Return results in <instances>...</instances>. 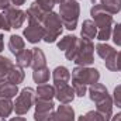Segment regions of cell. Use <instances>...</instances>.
<instances>
[{
    "instance_id": "obj_25",
    "label": "cell",
    "mask_w": 121,
    "mask_h": 121,
    "mask_svg": "<svg viewBox=\"0 0 121 121\" xmlns=\"http://www.w3.org/2000/svg\"><path fill=\"white\" fill-rule=\"evenodd\" d=\"M100 4L111 16L118 14L121 11V0H100Z\"/></svg>"
},
{
    "instance_id": "obj_1",
    "label": "cell",
    "mask_w": 121,
    "mask_h": 121,
    "mask_svg": "<svg viewBox=\"0 0 121 121\" xmlns=\"http://www.w3.org/2000/svg\"><path fill=\"white\" fill-rule=\"evenodd\" d=\"M90 16H91V20L97 26V37H96V39H99V42H107L108 39H111L113 27H114L113 16L110 13H107L101 7L100 3L91 6Z\"/></svg>"
},
{
    "instance_id": "obj_3",
    "label": "cell",
    "mask_w": 121,
    "mask_h": 121,
    "mask_svg": "<svg viewBox=\"0 0 121 121\" xmlns=\"http://www.w3.org/2000/svg\"><path fill=\"white\" fill-rule=\"evenodd\" d=\"M42 27H44V39L47 44H54L58 41L63 31V24L59 17V13L51 11L48 13L44 20H42Z\"/></svg>"
},
{
    "instance_id": "obj_10",
    "label": "cell",
    "mask_w": 121,
    "mask_h": 121,
    "mask_svg": "<svg viewBox=\"0 0 121 121\" xmlns=\"http://www.w3.org/2000/svg\"><path fill=\"white\" fill-rule=\"evenodd\" d=\"M56 121H76V113L75 108L69 104H60L55 111Z\"/></svg>"
},
{
    "instance_id": "obj_27",
    "label": "cell",
    "mask_w": 121,
    "mask_h": 121,
    "mask_svg": "<svg viewBox=\"0 0 121 121\" xmlns=\"http://www.w3.org/2000/svg\"><path fill=\"white\" fill-rule=\"evenodd\" d=\"M34 108H35L34 113H48V111H52L55 108V104H54L52 100H39V99H37L35 104H34Z\"/></svg>"
},
{
    "instance_id": "obj_32",
    "label": "cell",
    "mask_w": 121,
    "mask_h": 121,
    "mask_svg": "<svg viewBox=\"0 0 121 121\" xmlns=\"http://www.w3.org/2000/svg\"><path fill=\"white\" fill-rule=\"evenodd\" d=\"M111 39H113V42H114L117 47H121V23L114 24V27H113V34H111Z\"/></svg>"
},
{
    "instance_id": "obj_33",
    "label": "cell",
    "mask_w": 121,
    "mask_h": 121,
    "mask_svg": "<svg viewBox=\"0 0 121 121\" xmlns=\"http://www.w3.org/2000/svg\"><path fill=\"white\" fill-rule=\"evenodd\" d=\"M85 116L87 117L89 121H110L108 118H106L101 113H99L97 110H90V111H87Z\"/></svg>"
},
{
    "instance_id": "obj_41",
    "label": "cell",
    "mask_w": 121,
    "mask_h": 121,
    "mask_svg": "<svg viewBox=\"0 0 121 121\" xmlns=\"http://www.w3.org/2000/svg\"><path fill=\"white\" fill-rule=\"evenodd\" d=\"M9 121H27L24 117H21V116H17V117H11Z\"/></svg>"
},
{
    "instance_id": "obj_12",
    "label": "cell",
    "mask_w": 121,
    "mask_h": 121,
    "mask_svg": "<svg viewBox=\"0 0 121 121\" xmlns=\"http://www.w3.org/2000/svg\"><path fill=\"white\" fill-rule=\"evenodd\" d=\"M94 104H96V110L99 113H101L108 120L111 118V116H113V107H114V103H113V97L111 96H107V97L99 100Z\"/></svg>"
},
{
    "instance_id": "obj_4",
    "label": "cell",
    "mask_w": 121,
    "mask_h": 121,
    "mask_svg": "<svg viewBox=\"0 0 121 121\" xmlns=\"http://www.w3.org/2000/svg\"><path fill=\"white\" fill-rule=\"evenodd\" d=\"M73 62L76 66H91L94 62V44L89 38H79V48Z\"/></svg>"
},
{
    "instance_id": "obj_31",
    "label": "cell",
    "mask_w": 121,
    "mask_h": 121,
    "mask_svg": "<svg viewBox=\"0 0 121 121\" xmlns=\"http://www.w3.org/2000/svg\"><path fill=\"white\" fill-rule=\"evenodd\" d=\"M35 3L45 11V13H51L54 11V6L56 4L55 0H35Z\"/></svg>"
},
{
    "instance_id": "obj_43",
    "label": "cell",
    "mask_w": 121,
    "mask_h": 121,
    "mask_svg": "<svg viewBox=\"0 0 121 121\" xmlns=\"http://www.w3.org/2000/svg\"><path fill=\"white\" fill-rule=\"evenodd\" d=\"M76 121H89V120H87L86 116H79V117L76 118Z\"/></svg>"
},
{
    "instance_id": "obj_15",
    "label": "cell",
    "mask_w": 121,
    "mask_h": 121,
    "mask_svg": "<svg viewBox=\"0 0 121 121\" xmlns=\"http://www.w3.org/2000/svg\"><path fill=\"white\" fill-rule=\"evenodd\" d=\"M7 48H9V51H10L13 55H17L18 52H21L23 49H26V41H24V38H23L21 35L13 34V35L9 38Z\"/></svg>"
},
{
    "instance_id": "obj_38",
    "label": "cell",
    "mask_w": 121,
    "mask_h": 121,
    "mask_svg": "<svg viewBox=\"0 0 121 121\" xmlns=\"http://www.w3.org/2000/svg\"><path fill=\"white\" fill-rule=\"evenodd\" d=\"M26 1H27V0H11V4L16 6V7H20V6H23Z\"/></svg>"
},
{
    "instance_id": "obj_13",
    "label": "cell",
    "mask_w": 121,
    "mask_h": 121,
    "mask_svg": "<svg viewBox=\"0 0 121 121\" xmlns=\"http://www.w3.org/2000/svg\"><path fill=\"white\" fill-rule=\"evenodd\" d=\"M51 76H52L54 83H69V80H70V78H72L70 70H69L66 66H62V65H60V66H56V68L52 70Z\"/></svg>"
},
{
    "instance_id": "obj_18",
    "label": "cell",
    "mask_w": 121,
    "mask_h": 121,
    "mask_svg": "<svg viewBox=\"0 0 121 121\" xmlns=\"http://www.w3.org/2000/svg\"><path fill=\"white\" fill-rule=\"evenodd\" d=\"M47 66V56L44 54V51L38 47L32 48V60H31V68L34 69H39V68H45Z\"/></svg>"
},
{
    "instance_id": "obj_22",
    "label": "cell",
    "mask_w": 121,
    "mask_h": 121,
    "mask_svg": "<svg viewBox=\"0 0 121 121\" xmlns=\"http://www.w3.org/2000/svg\"><path fill=\"white\" fill-rule=\"evenodd\" d=\"M13 111H14V101H13V99L0 96V118L6 120L7 117H10V114Z\"/></svg>"
},
{
    "instance_id": "obj_40",
    "label": "cell",
    "mask_w": 121,
    "mask_h": 121,
    "mask_svg": "<svg viewBox=\"0 0 121 121\" xmlns=\"http://www.w3.org/2000/svg\"><path fill=\"white\" fill-rule=\"evenodd\" d=\"M110 121H121V111L117 113V114H113L111 118H110Z\"/></svg>"
},
{
    "instance_id": "obj_21",
    "label": "cell",
    "mask_w": 121,
    "mask_h": 121,
    "mask_svg": "<svg viewBox=\"0 0 121 121\" xmlns=\"http://www.w3.org/2000/svg\"><path fill=\"white\" fill-rule=\"evenodd\" d=\"M80 34L83 38H89V39H94L97 37V26L93 20H85L82 23V30H80Z\"/></svg>"
},
{
    "instance_id": "obj_23",
    "label": "cell",
    "mask_w": 121,
    "mask_h": 121,
    "mask_svg": "<svg viewBox=\"0 0 121 121\" xmlns=\"http://www.w3.org/2000/svg\"><path fill=\"white\" fill-rule=\"evenodd\" d=\"M31 60H32V49H23L16 55V65L23 69L31 68Z\"/></svg>"
},
{
    "instance_id": "obj_28",
    "label": "cell",
    "mask_w": 121,
    "mask_h": 121,
    "mask_svg": "<svg viewBox=\"0 0 121 121\" xmlns=\"http://www.w3.org/2000/svg\"><path fill=\"white\" fill-rule=\"evenodd\" d=\"M16 63L10 58L4 56V55H0V79H6L7 73L11 70V68L14 66Z\"/></svg>"
},
{
    "instance_id": "obj_39",
    "label": "cell",
    "mask_w": 121,
    "mask_h": 121,
    "mask_svg": "<svg viewBox=\"0 0 121 121\" xmlns=\"http://www.w3.org/2000/svg\"><path fill=\"white\" fill-rule=\"evenodd\" d=\"M117 69L118 72H121V51L117 52Z\"/></svg>"
},
{
    "instance_id": "obj_17",
    "label": "cell",
    "mask_w": 121,
    "mask_h": 121,
    "mask_svg": "<svg viewBox=\"0 0 121 121\" xmlns=\"http://www.w3.org/2000/svg\"><path fill=\"white\" fill-rule=\"evenodd\" d=\"M94 49H96L97 55L103 60H106V59H108V58H111V56H116L117 55V49H114V47L108 45L107 42H99L94 47Z\"/></svg>"
},
{
    "instance_id": "obj_5",
    "label": "cell",
    "mask_w": 121,
    "mask_h": 121,
    "mask_svg": "<svg viewBox=\"0 0 121 121\" xmlns=\"http://www.w3.org/2000/svg\"><path fill=\"white\" fill-rule=\"evenodd\" d=\"M37 96H35V90L32 87H24L23 90L16 97L14 101V113L17 116H24L31 110V107L35 104Z\"/></svg>"
},
{
    "instance_id": "obj_36",
    "label": "cell",
    "mask_w": 121,
    "mask_h": 121,
    "mask_svg": "<svg viewBox=\"0 0 121 121\" xmlns=\"http://www.w3.org/2000/svg\"><path fill=\"white\" fill-rule=\"evenodd\" d=\"M0 30H3V31H10L11 30V27L9 26V23H7V20H6V17L3 16V13H0Z\"/></svg>"
},
{
    "instance_id": "obj_37",
    "label": "cell",
    "mask_w": 121,
    "mask_h": 121,
    "mask_svg": "<svg viewBox=\"0 0 121 121\" xmlns=\"http://www.w3.org/2000/svg\"><path fill=\"white\" fill-rule=\"evenodd\" d=\"M10 6H13L11 4V0H0V10H6Z\"/></svg>"
},
{
    "instance_id": "obj_42",
    "label": "cell",
    "mask_w": 121,
    "mask_h": 121,
    "mask_svg": "<svg viewBox=\"0 0 121 121\" xmlns=\"http://www.w3.org/2000/svg\"><path fill=\"white\" fill-rule=\"evenodd\" d=\"M4 49V39H3V34H0V54Z\"/></svg>"
},
{
    "instance_id": "obj_14",
    "label": "cell",
    "mask_w": 121,
    "mask_h": 121,
    "mask_svg": "<svg viewBox=\"0 0 121 121\" xmlns=\"http://www.w3.org/2000/svg\"><path fill=\"white\" fill-rule=\"evenodd\" d=\"M35 96L39 100H54L55 99V87L54 85H37Z\"/></svg>"
},
{
    "instance_id": "obj_16",
    "label": "cell",
    "mask_w": 121,
    "mask_h": 121,
    "mask_svg": "<svg viewBox=\"0 0 121 121\" xmlns=\"http://www.w3.org/2000/svg\"><path fill=\"white\" fill-rule=\"evenodd\" d=\"M18 93H20L18 85H13V83H10L6 79H0V96L9 97V99H14Z\"/></svg>"
},
{
    "instance_id": "obj_19",
    "label": "cell",
    "mask_w": 121,
    "mask_h": 121,
    "mask_svg": "<svg viewBox=\"0 0 121 121\" xmlns=\"http://www.w3.org/2000/svg\"><path fill=\"white\" fill-rule=\"evenodd\" d=\"M24 78H26L24 69L20 68V66H17V65H14V66L11 68V70L7 73L6 80H9V82L13 83V85H20V83L24 82Z\"/></svg>"
},
{
    "instance_id": "obj_8",
    "label": "cell",
    "mask_w": 121,
    "mask_h": 121,
    "mask_svg": "<svg viewBox=\"0 0 121 121\" xmlns=\"http://www.w3.org/2000/svg\"><path fill=\"white\" fill-rule=\"evenodd\" d=\"M23 37L31 42V44H38L39 41L44 39V27L42 23L39 21H34V20H28L27 27L23 31Z\"/></svg>"
},
{
    "instance_id": "obj_6",
    "label": "cell",
    "mask_w": 121,
    "mask_h": 121,
    "mask_svg": "<svg viewBox=\"0 0 121 121\" xmlns=\"http://www.w3.org/2000/svg\"><path fill=\"white\" fill-rule=\"evenodd\" d=\"M72 80H78L80 83H85L86 86H90L94 83H99L100 80V72L96 68L91 66H75L72 70Z\"/></svg>"
},
{
    "instance_id": "obj_26",
    "label": "cell",
    "mask_w": 121,
    "mask_h": 121,
    "mask_svg": "<svg viewBox=\"0 0 121 121\" xmlns=\"http://www.w3.org/2000/svg\"><path fill=\"white\" fill-rule=\"evenodd\" d=\"M78 39H79V37H76V35H65V37H62L59 41H58L56 47H58L59 51H63L65 52V51L70 49L73 45H76Z\"/></svg>"
},
{
    "instance_id": "obj_9",
    "label": "cell",
    "mask_w": 121,
    "mask_h": 121,
    "mask_svg": "<svg viewBox=\"0 0 121 121\" xmlns=\"http://www.w3.org/2000/svg\"><path fill=\"white\" fill-rule=\"evenodd\" d=\"M54 87H55V99L60 104H70L75 100L76 94H75L72 85H69V83H54Z\"/></svg>"
},
{
    "instance_id": "obj_7",
    "label": "cell",
    "mask_w": 121,
    "mask_h": 121,
    "mask_svg": "<svg viewBox=\"0 0 121 121\" xmlns=\"http://www.w3.org/2000/svg\"><path fill=\"white\" fill-rule=\"evenodd\" d=\"M3 16L6 17L9 26L11 27V30H17V28H21L24 21L27 20V14L24 10H21L20 7H16V6H10L7 7L6 10H3Z\"/></svg>"
},
{
    "instance_id": "obj_34",
    "label": "cell",
    "mask_w": 121,
    "mask_h": 121,
    "mask_svg": "<svg viewBox=\"0 0 121 121\" xmlns=\"http://www.w3.org/2000/svg\"><path fill=\"white\" fill-rule=\"evenodd\" d=\"M113 103L114 106H117L118 108H121V85H117L114 87V91H113Z\"/></svg>"
},
{
    "instance_id": "obj_11",
    "label": "cell",
    "mask_w": 121,
    "mask_h": 121,
    "mask_svg": "<svg viewBox=\"0 0 121 121\" xmlns=\"http://www.w3.org/2000/svg\"><path fill=\"white\" fill-rule=\"evenodd\" d=\"M87 93H89V99H90L91 101H94V103H97L99 100H101V99L110 96L107 87H106L103 83H94V85H90L89 89H87Z\"/></svg>"
},
{
    "instance_id": "obj_20",
    "label": "cell",
    "mask_w": 121,
    "mask_h": 121,
    "mask_svg": "<svg viewBox=\"0 0 121 121\" xmlns=\"http://www.w3.org/2000/svg\"><path fill=\"white\" fill-rule=\"evenodd\" d=\"M26 14H27V20H34V21H39V23H42L44 17H45L48 13H45V11H44V10H42V9L34 1L30 7L27 9Z\"/></svg>"
},
{
    "instance_id": "obj_29",
    "label": "cell",
    "mask_w": 121,
    "mask_h": 121,
    "mask_svg": "<svg viewBox=\"0 0 121 121\" xmlns=\"http://www.w3.org/2000/svg\"><path fill=\"white\" fill-rule=\"evenodd\" d=\"M72 87L75 90L76 97H85L87 94V89H89V86H86L85 83H80L78 80H72Z\"/></svg>"
},
{
    "instance_id": "obj_44",
    "label": "cell",
    "mask_w": 121,
    "mask_h": 121,
    "mask_svg": "<svg viewBox=\"0 0 121 121\" xmlns=\"http://www.w3.org/2000/svg\"><path fill=\"white\" fill-rule=\"evenodd\" d=\"M55 1H56V4H59L60 1H62V0H55Z\"/></svg>"
},
{
    "instance_id": "obj_24",
    "label": "cell",
    "mask_w": 121,
    "mask_h": 121,
    "mask_svg": "<svg viewBox=\"0 0 121 121\" xmlns=\"http://www.w3.org/2000/svg\"><path fill=\"white\" fill-rule=\"evenodd\" d=\"M49 76H51V70L49 68H39V69H34L32 70V80L34 83L37 85H44L49 80Z\"/></svg>"
},
{
    "instance_id": "obj_35",
    "label": "cell",
    "mask_w": 121,
    "mask_h": 121,
    "mask_svg": "<svg viewBox=\"0 0 121 121\" xmlns=\"http://www.w3.org/2000/svg\"><path fill=\"white\" fill-rule=\"evenodd\" d=\"M104 66H106V69H108L110 72H117V70H118V69H117V55L104 60Z\"/></svg>"
},
{
    "instance_id": "obj_2",
    "label": "cell",
    "mask_w": 121,
    "mask_h": 121,
    "mask_svg": "<svg viewBox=\"0 0 121 121\" xmlns=\"http://www.w3.org/2000/svg\"><path fill=\"white\" fill-rule=\"evenodd\" d=\"M80 16V4L78 0H62L59 3V17L63 27L68 31H73L78 27Z\"/></svg>"
},
{
    "instance_id": "obj_30",
    "label": "cell",
    "mask_w": 121,
    "mask_h": 121,
    "mask_svg": "<svg viewBox=\"0 0 121 121\" xmlns=\"http://www.w3.org/2000/svg\"><path fill=\"white\" fill-rule=\"evenodd\" d=\"M34 121H56L55 111H48V113H34Z\"/></svg>"
}]
</instances>
